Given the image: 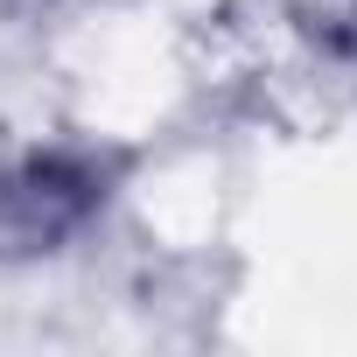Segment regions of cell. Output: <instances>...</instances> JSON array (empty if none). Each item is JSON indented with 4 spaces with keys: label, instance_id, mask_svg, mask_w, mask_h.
Returning a JSON list of instances; mask_svg holds the SVG:
<instances>
[{
    "label": "cell",
    "instance_id": "1",
    "mask_svg": "<svg viewBox=\"0 0 357 357\" xmlns=\"http://www.w3.org/2000/svg\"><path fill=\"white\" fill-rule=\"evenodd\" d=\"M105 175L70 147H29L0 161V259H43L98 218Z\"/></svg>",
    "mask_w": 357,
    "mask_h": 357
}]
</instances>
